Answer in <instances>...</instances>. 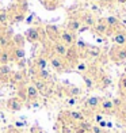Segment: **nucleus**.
I'll use <instances>...</instances> for the list:
<instances>
[{
    "label": "nucleus",
    "mask_w": 126,
    "mask_h": 133,
    "mask_svg": "<svg viewBox=\"0 0 126 133\" xmlns=\"http://www.w3.org/2000/svg\"><path fill=\"white\" fill-rule=\"evenodd\" d=\"M31 132H33V133H45L44 130L39 129V128H33V129H31Z\"/></svg>",
    "instance_id": "nucleus-36"
},
{
    "label": "nucleus",
    "mask_w": 126,
    "mask_h": 133,
    "mask_svg": "<svg viewBox=\"0 0 126 133\" xmlns=\"http://www.w3.org/2000/svg\"><path fill=\"white\" fill-rule=\"evenodd\" d=\"M86 53H87V56L88 57H94V58H96L100 56V49L98 46H88L87 49H86Z\"/></svg>",
    "instance_id": "nucleus-20"
},
{
    "label": "nucleus",
    "mask_w": 126,
    "mask_h": 133,
    "mask_svg": "<svg viewBox=\"0 0 126 133\" xmlns=\"http://www.w3.org/2000/svg\"><path fill=\"white\" fill-rule=\"evenodd\" d=\"M65 27H67L65 30H68V31L76 33V31H79V30L81 29V21L76 19V18H72V19H69L67 22V26H65Z\"/></svg>",
    "instance_id": "nucleus-10"
},
{
    "label": "nucleus",
    "mask_w": 126,
    "mask_h": 133,
    "mask_svg": "<svg viewBox=\"0 0 126 133\" xmlns=\"http://www.w3.org/2000/svg\"><path fill=\"white\" fill-rule=\"evenodd\" d=\"M60 42H62L64 45L69 46H73L75 42H76V37H75V33H71L68 30H61L60 31Z\"/></svg>",
    "instance_id": "nucleus-2"
},
{
    "label": "nucleus",
    "mask_w": 126,
    "mask_h": 133,
    "mask_svg": "<svg viewBox=\"0 0 126 133\" xmlns=\"http://www.w3.org/2000/svg\"><path fill=\"white\" fill-rule=\"evenodd\" d=\"M5 106H7V109L11 111H19L23 106V102L18 98V96H15V98H10L7 101V103H5Z\"/></svg>",
    "instance_id": "nucleus-7"
},
{
    "label": "nucleus",
    "mask_w": 126,
    "mask_h": 133,
    "mask_svg": "<svg viewBox=\"0 0 126 133\" xmlns=\"http://www.w3.org/2000/svg\"><path fill=\"white\" fill-rule=\"evenodd\" d=\"M60 31L61 30H58L57 29V26H46V33H47V35L50 37V39H53V41H60Z\"/></svg>",
    "instance_id": "nucleus-14"
},
{
    "label": "nucleus",
    "mask_w": 126,
    "mask_h": 133,
    "mask_svg": "<svg viewBox=\"0 0 126 133\" xmlns=\"http://www.w3.org/2000/svg\"><path fill=\"white\" fill-rule=\"evenodd\" d=\"M91 133H104V130L100 128L99 125H92L91 126V130H89Z\"/></svg>",
    "instance_id": "nucleus-31"
},
{
    "label": "nucleus",
    "mask_w": 126,
    "mask_h": 133,
    "mask_svg": "<svg viewBox=\"0 0 126 133\" xmlns=\"http://www.w3.org/2000/svg\"><path fill=\"white\" fill-rule=\"evenodd\" d=\"M111 39L114 42V45L126 46V31H123V30H117L111 35Z\"/></svg>",
    "instance_id": "nucleus-3"
},
{
    "label": "nucleus",
    "mask_w": 126,
    "mask_h": 133,
    "mask_svg": "<svg viewBox=\"0 0 126 133\" xmlns=\"http://www.w3.org/2000/svg\"><path fill=\"white\" fill-rule=\"evenodd\" d=\"M35 66H37V69H46L47 66V61L45 57H38L37 60H35Z\"/></svg>",
    "instance_id": "nucleus-24"
},
{
    "label": "nucleus",
    "mask_w": 126,
    "mask_h": 133,
    "mask_svg": "<svg viewBox=\"0 0 126 133\" xmlns=\"http://www.w3.org/2000/svg\"><path fill=\"white\" fill-rule=\"evenodd\" d=\"M11 60H12V57L7 49H0V65H7V63Z\"/></svg>",
    "instance_id": "nucleus-17"
},
{
    "label": "nucleus",
    "mask_w": 126,
    "mask_h": 133,
    "mask_svg": "<svg viewBox=\"0 0 126 133\" xmlns=\"http://www.w3.org/2000/svg\"><path fill=\"white\" fill-rule=\"evenodd\" d=\"M45 2H49V3H56L57 0H45Z\"/></svg>",
    "instance_id": "nucleus-39"
},
{
    "label": "nucleus",
    "mask_w": 126,
    "mask_h": 133,
    "mask_svg": "<svg viewBox=\"0 0 126 133\" xmlns=\"http://www.w3.org/2000/svg\"><path fill=\"white\" fill-rule=\"evenodd\" d=\"M123 75H125V76H126V66H125V74H123Z\"/></svg>",
    "instance_id": "nucleus-40"
},
{
    "label": "nucleus",
    "mask_w": 126,
    "mask_h": 133,
    "mask_svg": "<svg viewBox=\"0 0 126 133\" xmlns=\"http://www.w3.org/2000/svg\"><path fill=\"white\" fill-rule=\"evenodd\" d=\"M50 64H52V66H53V68H54L57 72H64L65 69H67V65H65L64 58L58 57V56H53V57L50 58Z\"/></svg>",
    "instance_id": "nucleus-5"
},
{
    "label": "nucleus",
    "mask_w": 126,
    "mask_h": 133,
    "mask_svg": "<svg viewBox=\"0 0 126 133\" xmlns=\"http://www.w3.org/2000/svg\"><path fill=\"white\" fill-rule=\"evenodd\" d=\"M94 30H95V33L99 34V35H110V34H111V31L109 30V27H107V25H106L104 21L96 22V25L94 26Z\"/></svg>",
    "instance_id": "nucleus-9"
},
{
    "label": "nucleus",
    "mask_w": 126,
    "mask_h": 133,
    "mask_svg": "<svg viewBox=\"0 0 126 133\" xmlns=\"http://www.w3.org/2000/svg\"><path fill=\"white\" fill-rule=\"evenodd\" d=\"M37 79H41V80H44V82H47L50 79V74H49V71H46V69H39L37 71Z\"/></svg>",
    "instance_id": "nucleus-23"
},
{
    "label": "nucleus",
    "mask_w": 126,
    "mask_h": 133,
    "mask_svg": "<svg viewBox=\"0 0 126 133\" xmlns=\"http://www.w3.org/2000/svg\"><path fill=\"white\" fill-rule=\"evenodd\" d=\"M11 57L14 60H22L25 58V49L23 48H15L12 49V53H11Z\"/></svg>",
    "instance_id": "nucleus-19"
},
{
    "label": "nucleus",
    "mask_w": 126,
    "mask_h": 133,
    "mask_svg": "<svg viewBox=\"0 0 126 133\" xmlns=\"http://www.w3.org/2000/svg\"><path fill=\"white\" fill-rule=\"evenodd\" d=\"M11 82L12 83H20V82H23V74L22 72H14L12 74V76H11Z\"/></svg>",
    "instance_id": "nucleus-27"
},
{
    "label": "nucleus",
    "mask_w": 126,
    "mask_h": 133,
    "mask_svg": "<svg viewBox=\"0 0 126 133\" xmlns=\"http://www.w3.org/2000/svg\"><path fill=\"white\" fill-rule=\"evenodd\" d=\"M83 80H84V84H86L87 88H92L94 87V79H92L91 76L83 75Z\"/></svg>",
    "instance_id": "nucleus-29"
},
{
    "label": "nucleus",
    "mask_w": 126,
    "mask_h": 133,
    "mask_svg": "<svg viewBox=\"0 0 126 133\" xmlns=\"http://www.w3.org/2000/svg\"><path fill=\"white\" fill-rule=\"evenodd\" d=\"M33 86L38 90V92H42L45 94L47 91V86H46V82L41 80V79H34L33 80Z\"/></svg>",
    "instance_id": "nucleus-18"
},
{
    "label": "nucleus",
    "mask_w": 126,
    "mask_h": 133,
    "mask_svg": "<svg viewBox=\"0 0 126 133\" xmlns=\"http://www.w3.org/2000/svg\"><path fill=\"white\" fill-rule=\"evenodd\" d=\"M100 102H102V98L99 96H89V98L86 101V106L91 110H96L100 106Z\"/></svg>",
    "instance_id": "nucleus-12"
},
{
    "label": "nucleus",
    "mask_w": 126,
    "mask_h": 133,
    "mask_svg": "<svg viewBox=\"0 0 126 133\" xmlns=\"http://www.w3.org/2000/svg\"><path fill=\"white\" fill-rule=\"evenodd\" d=\"M11 68L8 65H0V77L2 79H8V77L11 76Z\"/></svg>",
    "instance_id": "nucleus-21"
},
{
    "label": "nucleus",
    "mask_w": 126,
    "mask_h": 133,
    "mask_svg": "<svg viewBox=\"0 0 126 133\" xmlns=\"http://www.w3.org/2000/svg\"><path fill=\"white\" fill-rule=\"evenodd\" d=\"M25 37L30 42H38L41 39V33H39V30L37 27H30V29H27Z\"/></svg>",
    "instance_id": "nucleus-8"
},
{
    "label": "nucleus",
    "mask_w": 126,
    "mask_h": 133,
    "mask_svg": "<svg viewBox=\"0 0 126 133\" xmlns=\"http://www.w3.org/2000/svg\"><path fill=\"white\" fill-rule=\"evenodd\" d=\"M80 21L88 27H94L95 25H96V18H95V15L91 14V12H84Z\"/></svg>",
    "instance_id": "nucleus-11"
},
{
    "label": "nucleus",
    "mask_w": 126,
    "mask_h": 133,
    "mask_svg": "<svg viewBox=\"0 0 126 133\" xmlns=\"http://www.w3.org/2000/svg\"><path fill=\"white\" fill-rule=\"evenodd\" d=\"M26 91H27V101H35L39 95L38 90L35 88L33 84H29V86L26 87Z\"/></svg>",
    "instance_id": "nucleus-16"
},
{
    "label": "nucleus",
    "mask_w": 126,
    "mask_h": 133,
    "mask_svg": "<svg viewBox=\"0 0 126 133\" xmlns=\"http://www.w3.org/2000/svg\"><path fill=\"white\" fill-rule=\"evenodd\" d=\"M117 4H121V5H125L126 4V0H114Z\"/></svg>",
    "instance_id": "nucleus-37"
},
{
    "label": "nucleus",
    "mask_w": 126,
    "mask_h": 133,
    "mask_svg": "<svg viewBox=\"0 0 126 133\" xmlns=\"http://www.w3.org/2000/svg\"><path fill=\"white\" fill-rule=\"evenodd\" d=\"M119 86H121V90H122V91L126 92V76H125V75L121 77V80H119Z\"/></svg>",
    "instance_id": "nucleus-32"
},
{
    "label": "nucleus",
    "mask_w": 126,
    "mask_h": 133,
    "mask_svg": "<svg viewBox=\"0 0 126 133\" xmlns=\"http://www.w3.org/2000/svg\"><path fill=\"white\" fill-rule=\"evenodd\" d=\"M121 103H122V102H121V99H119V98H117V99H114V101H113L114 107H119V106H121Z\"/></svg>",
    "instance_id": "nucleus-34"
},
{
    "label": "nucleus",
    "mask_w": 126,
    "mask_h": 133,
    "mask_svg": "<svg viewBox=\"0 0 126 133\" xmlns=\"http://www.w3.org/2000/svg\"><path fill=\"white\" fill-rule=\"evenodd\" d=\"M81 90L79 87H69L68 88V95L71 96V98H76L77 95H80Z\"/></svg>",
    "instance_id": "nucleus-28"
},
{
    "label": "nucleus",
    "mask_w": 126,
    "mask_h": 133,
    "mask_svg": "<svg viewBox=\"0 0 126 133\" xmlns=\"http://www.w3.org/2000/svg\"><path fill=\"white\" fill-rule=\"evenodd\" d=\"M75 133H88V132H87L86 129H83V128H80V126L77 125L76 128H75Z\"/></svg>",
    "instance_id": "nucleus-33"
},
{
    "label": "nucleus",
    "mask_w": 126,
    "mask_h": 133,
    "mask_svg": "<svg viewBox=\"0 0 126 133\" xmlns=\"http://www.w3.org/2000/svg\"><path fill=\"white\" fill-rule=\"evenodd\" d=\"M18 98H19L22 102H27V91H26V87L20 86L19 90H18Z\"/></svg>",
    "instance_id": "nucleus-25"
},
{
    "label": "nucleus",
    "mask_w": 126,
    "mask_h": 133,
    "mask_svg": "<svg viewBox=\"0 0 126 133\" xmlns=\"http://www.w3.org/2000/svg\"><path fill=\"white\" fill-rule=\"evenodd\" d=\"M123 7H125V10H126V4H125V5H123Z\"/></svg>",
    "instance_id": "nucleus-41"
},
{
    "label": "nucleus",
    "mask_w": 126,
    "mask_h": 133,
    "mask_svg": "<svg viewBox=\"0 0 126 133\" xmlns=\"http://www.w3.org/2000/svg\"><path fill=\"white\" fill-rule=\"evenodd\" d=\"M68 117L72 119V121H75V122H81V121H86V116L81 113V111H76V110H72V111H68Z\"/></svg>",
    "instance_id": "nucleus-15"
},
{
    "label": "nucleus",
    "mask_w": 126,
    "mask_h": 133,
    "mask_svg": "<svg viewBox=\"0 0 126 133\" xmlns=\"http://www.w3.org/2000/svg\"><path fill=\"white\" fill-rule=\"evenodd\" d=\"M12 45L15 48H23L25 46V38H23V35H20V34L15 35L12 38Z\"/></svg>",
    "instance_id": "nucleus-22"
},
{
    "label": "nucleus",
    "mask_w": 126,
    "mask_h": 133,
    "mask_svg": "<svg viewBox=\"0 0 126 133\" xmlns=\"http://www.w3.org/2000/svg\"><path fill=\"white\" fill-rule=\"evenodd\" d=\"M102 2H103V3H113L114 0H102Z\"/></svg>",
    "instance_id": "nucleus-38"
},
{
    "label": "nucleus",
    "mask_w": 126,
    "mask_h": 133,
    "mask_svg": "<svg viewBox=\"0 0 126 133\" xmlns=\"http://www.w3.org/2000/svg\"><path fill=\"white\" fill-rule=\"evenodd\" d=\"M76 69L79 71V72H87L88 71V65L86 64V63H77V65H76Z\"/></svg>",
    "instance_id": "nucleus-30"
},
{
    "label": "nucleus",
    "mask_w": 126,
    "mask_h": 133,
    "mask_svg": "<svg viewBox=\"0 0 126 133\" xmlns=\"http://www.w3.org/2000/svg\"><path fill=\"white\" fill-rule=\"evenodd\" d=\"M67 103H68V105H71V106L76 105V98H69V99L67 101Z\"/></svg>",
    "instance_id": "nucleus-35"
},
{
    "label": "nucleus",
    "mask_w": 126,
    "mask_h": 133,
    "mask_svg": "<svg viewBox=\"0 0 126 133\" xmlns=\"http://www.w3.org/2000/svg\"><path fill=\"white\" fill-rule=\"evenodd\" d=\"M99 109H100V111H102V113H107V114L113 113V111H114L113 101H110V99H102Z\"/></svg>",
    "instance_id": "nucleus-13"
},
{
    "label": "nucleus",
    "mask_w": 126,
    "mask_h": 133,
    "mask_svg": "<svg viewBox=\"0 0 126 133\" xmlns=\"http://www.w3.org/2000/svg\"><path fill=\"white\" fill-rule=\"evenodd\" d=\"M106 25L107 27H109L110 31H117V30L121 27V21L118 19V16H114V15H110V16H107L106 19Z\"/></svg>",
    "instance_id": "nucleus-4"
},
{
    "label": "nucleus",
    "mask_w": 126,
    "mask_h": 133,
    "mask_svg": "<svg viewBox=\"0 0 126 133\" xmlns=\"http://www.w3.org/2000/svg\"><path fill=\"white\" fill-rule=\"evenodd\" d=\"M8 15H7V12H5V11L3 10L2 12H0V26L2 27H5L8 25Z\"/></svg>",
    "instance_id": "nucleus-26"
},
{
    "label": "nucleus",
    "mask_w": 126,
    "mask_h": 133,
    "mask_svg": "<svg viewBox=\"0 0 126 133\" xmlns=\"http://www.w3.org/2000/svg\"><path fill=\"white\" fill-rule=\"evenodd\" d=\"M110 58L113 61H117V63L126 61V46L114 45L110 50Z\"/></svg>",
    "instance_id": "nucleus-1"
},
{
    "label": "nucleus",
    "mask_w": 126,
    "mask_h": 133,
    "mask_svg": "<svg viewBox=\"0 0 126 133\" xmlns=\"http://www.w3.org/2000/svg\"><path fill=\"white\" fill-rule=\"evenodd\" d=\"M53 52L56 53V56H58V57H61V58H64L65 56H67V52H68V46L67 45H64L62 42H60V41H57V42H54L53 44Z\"/></svg>",
    "instance_id": "nucleus-6"
}]
</instances>
